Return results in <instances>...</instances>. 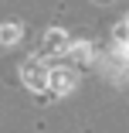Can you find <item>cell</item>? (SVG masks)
Listing matches in <instances>:
<instances>
[{
	"instance_id": "3",
	"label": "cell",
	"mask_w": 129,
	"mask_h": 133,
	"mask_svg": "<svg viewBox=\"0 0 129 133\" xmlns=\"http://www.w3.org/2000/svg\"><path fill=\"white\" fill-rule=\"evenodd\" d=\"M44 51H48V55L68 51V38H65V31H61V28H51V31L44 34Z\"/></svg>"
},
{
	"instance_id": "5",
	"label": "cell",
	"mask_w": 129,
	"mask_h": 133,
	"mask_svg": "<svg viewBox=\"0 0 129 133\" xmlns=\"http://www.w3.org/2000/svg\"><path fill=\"white\" fill-rule=\"evenodd\" d=\"M98 4H109V0H98Z\"/></svg>"
},
{
	"instance_id": "4",
	"label": "cell",
	"mask_w": 129,
	"mask_h": 133,
	"mask_svg": "<svg viewBox=\"0 0 129 133\" xmlns=\"http://www.w3.org/2000/svg\"><path fill=\"white\" fill-rule=\"evenodd\" d=\"M20 38V24H0V44H14Z\"/></svg>"
},
{
	"instance_id": "1",
	"label": "cell",
	"mask_w": 129,
	"mask_h": 133,
	"mask_svg": "<svg viewBox=\"0 0 129 133\" xmlns=\"http://www.w3.org/2000/svg\"><path fill=\"white\" fill-rule=\"evenodd\" d=\"M48 75H51V68H44L37 58H27V62H24V68H20L24 85L34 89V92H44V89H48Z\"/></svg>"
},
{
	"instance_id": "2",
	"label": "cell",
	"mask_w": 129,
	"mask_h": 133,
	"mask_svg": "<svg viewBox=\"0 0 129 133\" xmlns=\"http://www.w3.org/2000/svg\"><path fill=\"white\" fill-rule=\"evenodd\" d=\"M71 85H75V72H71V68H51V75H48V89L55 92V96H68Z\"/></svg>"
}]
</instances>
